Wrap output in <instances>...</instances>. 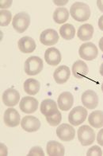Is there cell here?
<instances>
[{"mask_svg":"<svg viewBox=\"0 0 103 156\" xmlns=\"http://www.w3.org/2000/svg\"><path fill=\"white\" fill-rule=\"evenodd\" d=\"M71 15L75 21L85 22L91 17V8L87 4L82 2H76L71 5L70 8Z\"/></svg>","mask_w":103,"mask_h":156,"instance_id":"obj_1","label":"cell"},{"mask_svg":"<svg viewBox=\"0 0 103 156\" xmlns=\"http://www.w3.org/2000/svg\"><path fill=\"white\" fill-rule=\"evenodd\" d=\"M44 67L43 61L39 57H29L25 62V72L29 76H35L42 71Z\"/></svg>","mask_w":103,"mask_h":156,"instance_id":"obj_2","label":"cell"},{"mask_svg":"<svg viewBox=\"0 0 103 156\" xmlns=\"http://www.w3.org/2000/svg\"><path fill=\"white\" fill-rule=\"evenodd\" d=\"M30 24V17L25 12H21L15 15L12 21L14 29L18 33H24Z\"/></svg>","mask_w":103,"mask_h":156,"instance_id":"obj_3","label":"cell"},{"mask_svg":"<svg viewBox=\"0 0 103 156\" xmlns=\"http://www.w3.org/2000/svg\"><path fill=\"white\" fill-rule=\"evenodd\" d=\"M78 139L82 146H89L95 140L94 130L88 125H83L78 130Z\"/></svg>","mask_w":103,"mask_h":156,"instance_id":"obj_4","label":"cell"},{"mask_svg":"<svg viewBox=\"0 0 103 156\" xmlns=\"http://www.w3.org/2000/svg\"><path fill=\"white\" fill-rule=\"evenodd\" d=\"M87 116V110L82 106H77L70 112L68 115L69 123L73 126L80 125L86 120Z\"/></svg>","mask_w":103,"mask_h":156,"instance_id":"obj_5","label":"cell"},{"mask_svg":"<svg viewBox=\"0 0 103 156\" xmlns=\"http://www.w3.org/2000/svg\"><path fill=\"white\" fill-rule=\"evenodd\" d=\"M78 54L80 58L86 61H93L98 55L97 46L92 42H87L81 45L78 49Z\"/></svg>","mask_w":103,"mask_h":156,"instance_id":"obj_6","label":"cell"},{"mask_svg":"<svg viewBox=\"0 0 103 156\" xmlns=\"http://www.w3.org/2000/svg\"><path fill=\"white\" fill-rule=\"evenodd\" d=\"M56 135L60 140L64 142H69L74 140L75 136V131L71 125L68 123H63L56 129Z\"/></svg>","mask_w":103,"mask_h":156,"instance_id":"obj_7","label":"cell"},{"mask_svg":"<svg viewBox=\"0 0 103 156\" xmlns=\"http://www.w3.org/2000/svg\"><path fill=\"white\" fill-rule=\"evenodd\" d=\"M21 126L25 132H35L40 129L41 122L37 117L33 116V115H27L22 119Z\"/></svg>","mask_w":103,"mask_h":156,"instance_id":"obj_8","label":"cell"},{"mask_svg":"<svg viewBox=\"0 0 103 156\" xmlns=\"http://www.w3.org/2000/svg\"><path fill=\"white\" fill-rule=\"evenodd\" d=\"M38 101L37 99L32 97H22L19 104V108L24 113L30 114L35 112L38 108Z\"/></svg>","mask_w":103,"mask_h":156,"instance_id":"obj_9","label":"cell"},{"mask_svg":"<svg viewBox=\"0 0 103 156\" xmlns=\"http://www.w3.org/2000/svg\"><path fill=\"white\" fill-rule=\"evenodd\" d=\"M82 102L88 109H95L98 105V97L97 93L93 90H87L82 95Z\"/></svg>","mask_w":103,"mask_h":156,"instance_id":"obj_10","label":"cell"},{"mask_svg":"<svg viewBox=\"0 0 103 156\" xmlns=\"http://www.w3.org/2000/svg\"><path fill=\"white\" fill-rule=\"evenodd\" d=\"M59 41V34L55 30L47 29L40 35V41L46 46L56 45Z\"/></svg>","mask_w":103,"mask_h":156,"instance_id":"obj_11","label":"cell"},{"mask_svg":"<svg viewBox=\"0 0 103 156\" xmlns=\"http://www.w3.org/2000/svg\"><path fill=\"white\" fill-rule=\"evenodd\" d=\"M20 101V94L14 88H9L2 94V102L6 106L14 107L18 104Z\"/></svg>","mask_w":103,"mask_h":156,"instance_id":"obj_12","label":"cell"},{"mask_svg":"<svg viewBox=\"0 0 103 156\" xmlns=\"http://www.w3.org/2000/svg\"><path fill=\"white\" fill-rule=\"evenodd\" d=\"M3 120L6 126L10 127H15L18 126L19 123H21V117L16 109L8 108L5 112Z\"/></svg>","mask_w":103,"mask_h":156,"instance_id":"obj_13","label":"cell"},{"mask_svg":"<svg viewBox=\"0 0 103 156\" xmlns=\"http://www.w3.org/2000/svg\"><path fill=\"white\" fill-rule=\"evenodd\" d=\"M45 59L46 63L48 64L49 66H58L61 62V54L56 48L50 47L45 53Z\"/></svg>","mask_w":103,"mask_h":156,"instance_id":"obj_14","label":"cell"},{"mask_svg":"<svg viewBox=\"0 0 103 156\" xmlns=\"http://www.w3.org/2000/svg\"><path fill=\"white\" fill-rule=\"evenodd\" d=\"M59 108L62 111H68L74 104V97L69 92H64L59 96L57 101Z\"/></svg>","mask_w":103,"mask_h":156,"instance_id":"obj_15","label":"cell"},{"mask_svg":"<svg viewBox=\"0 0 103 156\" xmlns=\"http://www.w3.org/2000/svg\"><path fill=\"white\" fill-rule=\"evenodd\" d=\"M40 109H41V112L45 116H51L59 112L57 104L51 99H46L42 101Z\"/></svg>","mask_w":103,"mask_h":156,"instance_id":"obj_16","label":"cell"},{"mask_svg":"<svg viewBox=\"0 0 103 156\" xmlns=\"http://www.w3.org/2000/svg\"><path fill=\"white\" fill-rule=\"evenodd\" d=\"M71 71L70 69L66 66H59L53 73L54 80L57 84H63L66 83L70 78Z\"/></svg>","mask_w":103,"mask_h":156,"instance_id":"obj_17","label":"cell"},{"mask_svg":"<svg viewBox=\"0 0 103 156\" xmlns=\"http://www.w3.org/2000/svg\"><path fill=\"white\" fill-rule=\"evenodd\" d=\"M18 49L24 54H31L36 49V42L32 37L25 36L18 41Z\"/></svg>","mask_w":103,"mask_h":156,"instance_id":"obj_18","label":"cell"},{"mask_svg":"<svg viewBox=\"0 0 103 156\" xmlns=\"http://www.w3.org/2000/svg\"><path fill=\"white\" fill-rule=\"evenodd\" d=\"M88 66L83 61L78 60L72 66V73L75 78L82 79L88 75Z\"/></svg>","mask_w":103,"mask_h":156,"instance_id":"obj_19","label":"cell"},{"mask_svg":"<svg viewBox=\"0 0 103 156\" xmlns=\"http://www.w3.org/2000/svg\"><path fill=\"white\" fill-rule=\"evenodd\" d=\"M46 151L50 156H64L65 154L64 147L60 143L56 141L48 142Z\"/></svg>","mask_w":103,"mask_h":156,"instance_id":"obj_20","label":"cell"},{"mask_svg":"<svg viewBox=\"0 0 103 156\" xmlns=\"http://www.w3.org/2000/svg\"><path fill=\"white\" fill-rule=\"evenodd\" d=\"M94 27L91 24H84L80 26L78 30L77 36L81 41H89L93 37Z\"/></svg>","mask_w":103,"mask_h":156,"instance_id":"obj_21","label":"cell"},{"mask_svg":"<svg viewBox=\"0 0 103 156\" xmlns=\"http://www.w3.org/2000/svg\"><path fill=\"white\" fill-rule=\"evenodd\" d=\"M41 84L38 80L29 78L24 82V90L27 94L34 96L40 91Z\"/></svg>","mask_w":103,"mask_h":156,"instance_id":"obj_22","label":"cell"},{"mask_svg":"<svg viewBox=\"0 0 103 156\" xmlns=\"http://www.w3.org/2000/svg\"><path fill=\"white\" fill-rule=\"evenodd\" d=\"M88 122L95 128L103 127V111H94L88 116Z\"/></svg>","mask_w":103,"mask_h":156,"instance_id":"obj_23","label":"cell"},{"mask_svg":"<svg viewBox=\"0 0 103 156\" xmlns=\"http://www.w3.org/2000/svg\"><path fill=\"white\" fill-rule=\"evenodd\" d=\"M69 19V12L67 8L59 7L56 8L53 13V20L58 24L64 23Z\"/></svg>","mask_w":103,"mask_h":156,"instance_id":"obj_24","label":"cell"},{"mask_svg":"<svg viewBox=\"0 0 103 156\" xmlns=\"http://www.w3.org/2000/svg\"><path fill=\"white\" fill-rule=\"evenodd\" d=\"M60 34L61 37L65 40H71L74 38L75 34V29L71 24L63 25L60 29Z\"/></svg>","mask_w":103,"mask_h":156,"instance_id":"obj_25","label":"cell"},{"mask_svg":"<svg viewBox=\"0 0 103 156\" xmlns=\"http://www.w3.org/2000/svg\"><path fill=\"white\" fill-rule=\"evenodd\" d=\"M12 15L10 10H1L0 11V26L1 27H6L10 24L11 21Z\"/></svg>","mask_w":103,"mask_h":156,"instance_id":"obj_26","label":"cell"},{"mask_svg":"<svg viewBox=\"0 0 103 156\" xmlns=\"http://www.w3.org/2000/svg\"><path fill=\"white\" fill-rule=\"evenodd\" d=\"M45 118L48 123H49V125L55 127V126L59 125L61 122L62 115L60 112H58L55 115H52L51 116H45Z\"/></svg>","mask_w":103,"mask_h":156,"instance_id":"obj_27","label":"cell"},{"mask_svg":"<svg viewBox=\"0 0 103 156\" xmlns=\"http://www.w3.org/2000/svg\"><path fill=\"white\" fill-rule=\"evenodd\" d=\"M87 156H101L102 155V151L101 149L98 146H93L87 151Z\"/></svg>","mask_w":103,"mask_h":156,"instance_id":"obj_28","label":"cell"},{"mask_svg":"<svg viewBox=\"0 0 103 156\" xmlns=\"http://www.w3.org/2000/svg\"><path fill=\"white\" fill-rule=\"evenodd\" d=\"M45 153H44L42 148L40 147H34L29 151L28 156H44Z\"/></svg>","mask_w":103,"mask_h":156,"instance_id":"obj_29","label":"cell"},{"mask_svg":"<svg viewBox=\"0 0 103 156\" xmlns=\"http://www.w3.org/2000/svg\"><path fill=\"white\" fill-rule=\"evenodd\" d=\"M97 142L99 145L103 146V128L100 130L98 133Z\"/></svg>","mask_w":103,"mask_h":156,"instance_id":"obj_30","label":"cell"},{"mask_svg":"<svg viewBox=\"0 0 103 156\" xmlns=\"http://www.w3.org/2000/svg\"><path fill=\"white\" fill-rule=\"evenodd\" d=\"M12 4V1L10 0V1H1L0 2V6H1V8H8L11 6Z\"/></svg>","mask_w":103,"mask_h":156,"instance_id":"obj_31","label":"cell"},{"mask_svg":"<svg viewBox=\"0 0 103 156\" xmlns=\"http://www.w3.org/2000/svg\"><path fill=\"white\" fill-rule=\"evenodd\" d=\"M7 154V149L4 144H1V155H6Z\"/></svg>","mask_w":103,"mask_h":156,"instance_id":"obj_32","label":"cell"},{"mask_svg":"<svg viewBox=\"0 0 103 156\" xmlns=\"http://www.w3.org/2000/svg\"><path fill=\"white\" fill-rule=\"evenodd\" d=\"M98 27L99 29L103 31V15H101L98 19Z\"/></svg>","mask_w":103,"mask_h":156,"instance_id":"obj_33","label":"cell"},{"mask_svg":"<svg viewBox=\"0 0 103 156\" xmlns=\"http://www.w3.org/2000/svg\"><path fill=\"white\" fill-rule=\"evenodd\" d=\"M97 6L98 9L103 12V0H98L97 1Z\"/></svg>","mask_w":103,"mask_h":156,"instance_id":"obj_34","label":"cell"},{"mask_svg":"<svg viewBox=\"0 0 103 156\" xmlns=\"http://www.w3.org/2000/svg\"><path fill=\"white\" fill-rule=\"evenodd\" d=\"M60 2H58V1H54V2H55V4H56V5H64V4H67L68 1H60Z\"/></svg>","mask_w":103,"mask_h":156,"instance_id":"obj_35","label":"cell"},{"mask_svg":"<svg viewBox=\"0 0 103 156\" xmlns=\"http://www.w3.org/2000/svg\"><path fill=\"white\" fill-rule=\"evenodd\" d=\"M99 48L101 49V51L103 52V37L100 39V41H99Z\"/></svg>","mask_w":103,"mask_h":156,"instance_id":"obj_36","label":"cell"},{"mask_svg":"<svg viewBox=\"0 0 103 156\" xmlns=\"http://www.w3.org/2000/svg\"><path fill=\"white\" fill-rule=\"evenodd\" d=\"M99 72H100V74H101V76H103V63L101 64V67H100V70H99Z\"/></svg>","mask_w":103,"mask_h":156,"instance_id":"obj_37","label":"cell"},{"mask_svg":"<svg viewBox=\"0 0 103 156\" xmlns=\"http://www.w3.org/2000/svg\"><path fill=\"white\" fill-rule=\"evenodd\" d=\"M101 91L103 92V83H102V84H101Z\"/></svg>","mask_w":103,"mask_h":156,"instance_id":"obj_38","label":"cell"}]
</instances>
